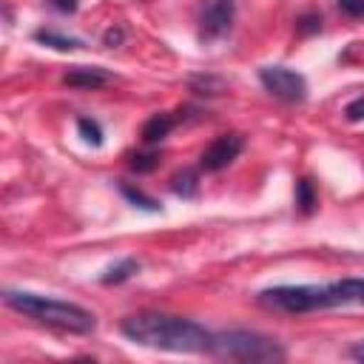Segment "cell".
<instances>
[{
	"instance_id": "1",
	"label": "cell",
	"mask_w": 364,
	"mask_h": 364,
	"mask_svg": "<svg viewBox=\"0 0 364 364\" xmlns=\"http://www.w3.org/2000/svg\"><path fill=\"white\" fill-rule=\"evenodd\" d=\"M119 333L148 350L165 353H210L213 333L185 316L162 313V310H139L119 321Z\"/></svg>"
},
{
	"instance_id": "2",
	"label": "cell",
	"mask_w": 364,
	"mask_h": 364,
	"mask_svg": "<svg viewBox=\"0 0 364 364\" xmlns=\"http://www.w3.org/2000/svg\"><path fill=\"white\" fill-rule=\"evenodd\" d=\"M256 304L273 313H316L330 307H364V279H338L327 284H276L256 293Z\"/></svg>"
},
{
	"instance_id": "3",
	"label": "cell",
	"mask_w": 364,
	"mask_h": 364,
	"mask_svg": "<svg viewBox=\"0 0 364 364\" xmlns=\"http://www.w3.org/2000/svg\"><path fill=\"white\" fill-rule=\"evenodd\" d=\"M3 301L14 313H23L26 318H31V321H37L43 327L60 330V333L91 336L97 330V316L91 310H85L82 304H74V301H65V299L6 287L3 290Z\"/></svg>"
},
{
	"instance_id": "4",
	"label": "cell",
	"mask_w": 364,
	"mask_h": 364,
	"mask_svg": "<svg viewBox=\"0 0 364 364\" xmlns=\"http://www.w3.org/2000/svg\"><path fill=\"white\" fill-rule=\"evenodd\" d=\"M210 355L228 358V361L273 364V361H284L287 350L276 338L256 330H222V333H213Z\"/></svg>"
},
{
	"instance_id": "5",
	"label": "cell",
	"mask_w": 364,
	"mask_h": 364,
	"mask_svg": "<svg viewBox=\"0 0 364 364\" xmlns=\"http://www.w3.org/2000/svg\"><path fill=\"white\" fill-rule=\"evenodd\" d=\"M259 82L264 85V91L287 105H299L307 100V77L296 68H287V65H262L259 68Z\"/></svg>"
},
{
	"instance_id": "6",
	"label": "cell",
	"mask_w": 364,
	"mask_h": 364,
	"mask_svg": "<svg viewBox=\"0 0 364 364\" xmlns=\"http://www.w3.org/2000/svg\"><path fill=\"white\" fill-rule=\"evenodd\" d=\"M236 17V0H202L199 3V40L213 43L222 40Z\"/></svg>"
},
{
	"instance_id": "7",
	"label": "cell",
	"mask_w": 364,
	"mask_h": 364,
	"mask_svg": "<svg viewBox=\"0 0 364 364\" xmlns=\"http://www.w3.org/2000/svg\"><path fill=\"white\" fill-rule=\"evenodd\" d=\"M242 151H245V136H242V134H236V131L219 134V136L199 154V168L208 171V173L225 171L228 165H233V162L239 159Z\"/></svg>"
},
{
	"instance_id": "8",
	"label": "cell",
	"mask_w": 364,
	"mask_h": 364,
	"mask_svg": "<svg viewBox=\"0 0 364 364\" xmlns=\"http://www.w3.org/2000/svg\"><path fill=\"white\" fill-rule=\"evenodd\" d=\"M114 80V74L102 65H74L63 74V85L68 88H85V91H97L102 85H108Z\"/></svg>"
},
{
	"instance_id": "9",
	"label": "cell",
	"mask_w": 364,
	"mask_h": 364,
	"mask_svg": "<svg viewBox=\"0 0 364 364\" xmlns=\"http://www.w3.org/2000/svg\"><path fill=\"white\" fill-rule=\"evenodd\" d=\"M182 119L179 117H173V114H168V111H159V114H151L148 119H145V125H142V131H139V139H142V145H159L176 125H179Z\"/></svg>"
},
{
	"instance_id": "10",
	"label": "cell",
	"mask_w": 364,
	"mask_h": 364,
	"mask_svg": "<svg viewBox=\"0 0 364 364\" xmlns=\"http://www.w3.org/2000/svg\"><path fill=\"white\" fill-rule=\"evenodd\" d=\"M139 267H142V262H139L136 256H125V259L114 262L111 267H105V273L100 276V284H105V287H114V284H125L128 279H134V276L139 273Z\"/></svg>"
},
{
	"instance_id": "11",
	"label": "cell",
	"mask_w": 364,
	"mask_h": 364,
	"mask_svg": "<svg viewBox=\"0 0 364 364\" xmlns=\"http://www.w3.org/2000/svg\"><path fill=\"white\" fill-rule=\"evenodd\" d=\"M117 188H119L122 199H125L128 205H134L136 210H145V213H162V202L154 199L151 193H145L142 188H136V185H131V182H125V179H119Z\"/></svg>"
},
{
	"instance_id": "12",
	"label": "cell",
	"mask_w": 364,
	"mask_h": 364,
	"mask_svg": "<svg viewBox=\"0 0 364 364\" xmlns=\"http://www.w3.org/2000/svg\"><path fill=\"white\" fill-rule=\"evenodd\" d=\"M34 43L40 46H48L54 51H74V48H85V43L80 37H71V34H63V31H54V28H37L34 34Z\"/></svg>"
},
{
	"instance_id": "13",
	"label": "cell",
	"mask_w": 364,
	"mask_h": 364,
	"mask_svg": "<svg viewBox=\"0 0 364 364\" xmlns=\"http://www.w3.org/2000/svg\"><path fill=\"white\" fill-rule=\"evenodd\" d=\"M293 202H296V210H299L301 216H310V213L318 208V191H316V182H313L310 176H299V179H296Z\"/></svg>"
},
{
	"instance_id": "14",
	"label": "cell",
	"mask_w": 364,
	"mask_h": 364,
	"mask_svg": "<svg viewBox=\"0 0 364 364\" xmlns=\"http://www.w3.org/2000/svg\"><path fill=\"white\" fill-rule=\"evenodd\" d=\"M171 191L179 199H196L199 196V173L193 168H182L171 176Z\"/></svg>"
},
{
	"instance_id": "15",
	"label": "cell",
	"mask_w": 364,
	"mask_h": 364,
	"mask_svg": "<svg viewBox=\"0 0 364 364\" xmlns=\"http://www.w3.org/2000/svg\"><path fill=\"white\" fill-rule=\"evenodd\" d=\"M188 88L196 97H219L225 91V80L216 77V74H196V77L188 80Z\"/></svg>"
},
{
	"instance_id": "16",
	"label": "cell",
	"mask_w": 364,
	"mask_h": 364,
	"mask_svg": "<svg viewBox=\"0 0 364 364\" xmlns=\"http://www.w3.org/2000/svg\"><path fill=\"white\" fill-rule=\"evenodd\" d=\"M159 159H162V154L154 145H148V151H136V154L128 156V168L134 173H151V171L159 168Z\"/></svg>"
},
{
	"instance_id": "17",
	"label": "cell",
	"mask_w": 364,
	"mask_h": 364,
	"mask_svg": "<svg viewBox=\"0 0 364 364\" xmlns=\"http://www.w3.org/2000/svg\"><path fill=\"white\" fill-rule=\"evenodd\" d=\"M77 131L82 136V142H88L91 148H102L105 142V131L94 117H77Z\"/></svg>"
},
{
	"instance_id": "18",
	"label": "cell",
	"mask_w": 364,
	"mask_h": 364,
	"mask_svg": "<svg viewBox=\"0 0 364 364\" xmlns=\"http://www.w3.org/2000/svg\"><path fill=\"white\" fill-rule=\"evenodd\" d=\"M296 31L301 37H310V34H318L321 31V14L318 11H304L296 17Z\"/></svg>"
},
{
	"instance_id": "19",
	"label": "cell",
	"mask_w": 364,
	"mask_h": 364,
	"mask_svg": "<svg viewBox=\"0 0 364 364\" xmlns=\"http://www.w3.org/2000/svg\"><path fill=\"white\" fill-rule=\"evenodd\" d=\"M122 43H125V26H122V23H114V26L102 34V46L117 48V46H122Z\"/></svg>"
},
{
	"instance_id": "20",
	"label": "cell",
	"mask_w": 364,
	"mask_h": 364,
	"mask_svg": "<svg viewBox=\"0 0 364 364\" xmlns=\"http://www.w3.org/2000/svg\"><path fill=\"white\" fill-rule=\"evenodd\" d=\"M344 117H347V122H361L364 119V94L344 105Z\"/></svg>"
},
{
	"instance_id": "21",
	"label": "cell",
	"mask_w": 364,
	"mask_h": 364,
	"mask_svg": "<svg viewBox=\"0 0 364 364\" xmlns=\"http://www.w3.org/2000/svg\"><path fill=\"white\" fill-rule=\"evenodd\" d=\"M336 3L344 14H350L355 20H364V0H336Z\"/></svg>"
},
{
	"instance_id": "22",
	"label": "cell",
	"mask_w": 364,
	"mask_h": 364,
	"mask_svg": "<svg viewBox=\"0 0 364 364\" xmlns=\"http://www.w3.org/2000/svg\"><path fill=\"white\" fill-rule=\"evenodd\" d=\"M48 9L60 11V14H74L80 9V0H43Z\"/></svg>"
},
{
	"instance_id": "23",
	"label": "cell",
	"mask_w": 364,
	"mask_h": 364,
	"mask_svg": "<svg viewBox=\"0 0 364 364\" xmlns=\"http://www.w3.org/2000/svg\"><path fill=\"white\" fill-rule=\"evenodd\" d=\"M347 355H350V358H355V361H364V341L353 344V347L347 350Z\"/></svg>"
}]
</instances>
